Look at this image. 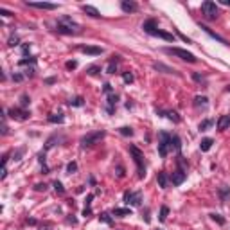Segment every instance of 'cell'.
Segmentation results:
<instances>
[{
  "label": "cell",
  "mask_w": 230,
  "mask_h": 230,
  "mask_svg": "<svg viewBox=\"0 0 230 230\" xmlns=\"http://www.w3.org/2000/svg\"><path fill=\"white\" fill-rule=\"evenodd\" d=\"M142 29L148 32V34L151 36H157V38H162V40H165V42H174V36L171 34V32H165V31H160V29H157V25H155V22L149 20L146 22L142 25Z\"/></svg>",
  "instance_id": "6da1fadb"
},
{
  "label": "cell",
  "mask_w": 230,
  "mask_h": 230,
  "mask_svg": "<svg viewBox=\"0 0 230 230\" xmlns=\"http://www.w3.org/2000/svg\"><path fill=\"white\" fill-rule=\"evenodd\" d=\"M167 54H172V56H178L180 59H183V61H189V63H196V56H194L192 52H189L185 49H180V47H167L164 49Z\"/></svg>",
  "instance_id": "7a4b0ae2"
},
{
  "label": "cell",
  "mask_w": 230,
  "mask_h": 230,
  "mask_svg": "<svg viewBox=\"0 0 230 230\" xmlns=\"http://www.w3.org/2000/svg\"><path fill=\"white\" fill-rule=\"evenodd\" d=\"M104 131L101 129V131H93V133H88V135H85L83 138H81V146L83 148H86V146H92V144H95V142H99V140H102L104 138Z\"/></svg>",
  "instance_id": "3957f363"
},
{
  "label": "cell",
  "mask_w": 230,
  "mask_h": 230,
  "mask_svg": "<svg viewBox=\"0 0 230 230\" xmlns=\"http://www.w3.org/2000/svg\"><path fill=\"white\" fill-rule=\"evenodd\" d=\"M129 151H131V155H133V160H135L137 164V169H138V178H142L144 176V158H142V153H140V149L138 148H135V146H131L129 148Z\"/></svg>",
  "instance_id": "277c9868"
},
{
  "label": "cell",
  "mask_w": 230,
  "mask_h": 230,
  "mask_svg": "<svg viewBox=\"0 0 230 230\" xmlns=\"http://www.w3.org/2000/svg\"><path fill=\"white\" fill-rule=\"evenodd\" d=\"M201 11H203L205 16L210 18V20H216V18H218V14H219L216 4H214V2H210V0H207V2H203V4H201Z\"/></svg>",
  "instance_id": "5b68a950"
},
{
  "label": "cell",
  "mask_w": 230,
  "mask_h": 230,
  "mask_svg": "<svg viewBox=\"0 0 230 230\" xmlns=\"http://www.w3.org/2000/svg\"><path fill=\"white\" fill-rule=\"evenodd\" d=\"M171 144V137L167 135V133H160V144H158V153H160V157H167V153H169V146Z\"/></svg>",
  "instance_id": "8992f818"
},
{
  "label": "cell",
  "mask_w": 230,
  "mask_h": 230,
  "mask_svg": "<svg viewBox=\"0 0 230 230\" xmlns=\"http://www.w3.org/2000/svg\"><path fill=\"white\" fill-rule=\"evenodd\" d=\"M124 201L126 203H129V205H140V201H142V194L140 192H129V191H126L124 192Z\"/></svg>",
  "instance_id": "52a82bcc"
},
{
  "label": "cell",
  "mask_w": 230,
  "mask_h": 230,
  "mask_svg": "<svg viewBox=\"0 0 230 230\" xmlns=\"http://www.w3.org/2000/svg\"><path fill=\"white\" fill-rule=\"evenodd\" d=\"M9 115H11L13 119H16V121H25V119H29V112H25L23 108H11V110H9Z\"/></svg>",
  "instance_id": "ba28073f"
},
{
  "label": "cell",
  "mask_w": 230,
  "mask_h": 230,
  "mask_svg": "<svg viewBox=\"0 0 230 230\" xmlns=\"http://www.w3.org/2000/svg\"><path fill=\"white\" fill-rule=\"evenodd\" d=\"M29 7H36V9H49V11H52V9H56V4H50V2H27Z\"/></svg>",
  "instance_id": "9c48e42d"
},
{
  "label": "cell",
  "mask_w": 230,
  "mask_h": 230,
  "mask_svg": "<svg viewBox=\"0 0 230 230\" xmlns=\"http://www.w3.org/2000/svg\"><path fill=\"white\" fill-rule=\"evenodd\" d=\"M121 7H122L124 13H137V11H138V6H137L135 2H131V0H122Z\"/></svg>",
  "instance_id": "30bf717a"
},
{
  "label": "cell",
  "mask_w": 230,
  "mask_h": 230,
  "mask_svg": "<svg viewBox=\"0 0 230 230\" xmlns=\"http://www.w3.org/2000/svg\"><path fill=\"white\" fill-rule=\"evenodd\" d=\"M79 50L83 54H90V56H99L101 52H102L101 47H90V45H83V47H79Z\"/></svg>",
  "instance_id": "8fae6325"
},
{
  "label": "cell",
  "mask_w": 230,
  "mask_h": 230,
  "mask_svg": "<svg viewBox=\"0 0 230 230\" xmlns=\"http://www.w3.org/2000/svg\"><path fill=\"white\" fill-rule=\"evenodd\" d=\"M171 182H172V185H182V183L185 182V172L183 171H174L172 172V176H171Z\"/></svg>",
  "instance_id": "7c38bea8"
},
{
  "label": "cell",
  "mask_w": 230,
  "mask_h": 230,
  "mask_svg": "<svg viewBox=\"0 0 230 230\" xmlns=\"http://www.w3.org/2000/svg\"><path fill=\"white\" fill-rule=\"evenodd\" d=\"M230 126V115H221L219 119H218V129H227Z\"/></svg>",
  "instance_id": "4fadbf2b"
},
{
  "label": "cell",
  "mask_w": 230,
  "mask_h": 230,
  "mask_svg": "<svg viewBox=\"0 0 230 230\" xmlns=\"http://www.w3.org/2000/svg\"><path fill=\"white\" fill-rule=\"evenodd\" d=\"M207 97H203V95H198V97H194V106L196 108H207Z\"/></svg>",
  "instance_id": "5bb4252c"
},
{
  "label": "cell",
  "mask_w": 230,
  "mask_h": 230,
  "mask_svg": "<svg viewBox=\"0 0 230 230\" xmlns=\"http://www.w3.org/2000/svg\"><path fill=\"white\" fill-rule=\"evenodd\" d=\"M83 11H85L86 14H90V16H93V18H99L101 16V13L95 9L93 6H83Z\"/></svg>",
  "instance_id": "9a60e30c"
},
{
  "label": "cell",
  "mask_w": 230,
  "mask_h": 230,
  "mask_svg": "<svg viewBox=\"0 0 230 230\" xmlns=\"http://www.w3.org/2000/svg\"><path fill=\"white\" fill-rule=\"evenodd\" d=\"M201 29H203V31H205V32H207L208 36H212L214 40H218V42H219V43H223V45H227V40H225V38H221V36L214 34V32H212V31H210V29H208V27H205V25H201Z\"/></svg>",
  "instance_id": "2e32d148"
},
{
  "label": "cell",
  "mask_w": 230,
  "mask_h": 230,
  "mask_svg": "<svg viewBox=\"0 0 230 230\" xmlns=\"http://www.w3.org/2000/svg\"><path fill=\"white\" fill-rule=\"evenodd\" d=\"M167 183H169L167 174H165V172H158V185L162 187V189H165V187H167Z\"/></svg>",
  "instance_id": "e0dca14e"
},
{
  "label": "cell",
  "mask_w": 230,
  "mask_h": 230,
  "mask_svg": "<svg viewBox=\"0 0 230 230\" xmlns=\"http://www.w3.org/2000/svg\"><path fill=\"white\" fill-rule=\"evenodd\" d=\"M212 144H214V140H212V138H203V140H201V144H200L201 151H208L210 148H212Z\"/></svg>",
  "instance_id": "ac0fdd59"
},
{
  "label": "cell",
  "mask_w": 230,
  "mask_h": 230,
  "mask_svg": "<svg viewBox=\"0 0 230 230\" xmlns=\"http://www.w3.org/2000/svg\"><path fill=\"white\" fill-rule=\"evenodd\" d=\"M113 216H121V218H124V216H131V210H129V208H115Z\"/></svg>",
  "instance_id": "d6986e66"
},
{
  "label": "cell",
  "mask_w": 230,
  "mask_h": 230,
  "mask_svg": "<svg viewBox=\"0 0 230 230\" xmlns=\"http://www.w3.org/2000/svg\"><path fill=\"white\" fill-rule=\"evenodd\" d=\"M167 216H169V208L164 205V207L160 208V216H158V219H160V221H165V219H167Z\"/></svg>",
  "instance_id": "ffe728a7"
},
{
  "label": "cell",
  "mask_w": 230,
  "mask_h": 230,
  "mask_svg": "<svg viewBox=\"0 0 230 230\" xmlns=\"http://www.w3.org/2000/svg\"><path fill=\"white\" fill-rule=\"evenodd\" d=\"M169 146H171V149H176V151H178L180 149V138L176 135L171 137V144H169Z\"/></svg>",
  "instance_id": "44dd1931"
},
{
  "label": "cell",
  "mask_w": 230,
  "mask_h": 230,
  "mask_svg": "<svg viewBox=\"0 0 230 230\" xmlns=\"http://www.w3.org/2000/svg\"><path fill=\"white\" fill-rule=\"evenodd\" d=\"M153 67H155L157 70H164V72H167V74H172V72H174L172 68H169V67H165V65H162V63H155Z\"/></svg>",
  "instance_id": "7402d4cb"
},
{
  "label": "cell",
  "mask_w": 230,
  "mask_h": 230,
  "mask_svg": "<svg viewBox=\"0 0 230 230\" xmlns=\"http://www.w3.org/2000/svg\"><path fill=\"white\" fill-rule=\"evenodd\" d=\"M212 124H214V122L210 121V119H207V121L200 122V126H198V128H200L201 131H205V129H208V128H210V126H212Z\"/></svg>",
  "instance_id": "603a6c76"
},
{
  "label": "cell",
  "mask_w": 230,
  "mask_h": 230,
  "mask_svg": "<svg viewBox=\"0 0 230 230\" xmlns=\"http://www.w3.org/2000/svg\"><path fill=\"white\" fill-rule=\"evenodd\" d=\"M49 121H50V122H59V124H61V122L65 121V117H63L61 113H58V115H50Z\"/></svg>",
  "instance_id": "cb8c5ba5"
},
{
  "label": "cell",
  "mask_w": 230,
  "mask_h": 230,
  "mask_svg": "<svg viewBox=\"0 0 230 230\" xmlns=\"http://www.w3.org/2000/svg\"><path fill=\"white\" fill-rule=\"evenodd\" d=\"M119 131H121V135H124V137H131V135H133V129H131V128H128V126L121 128Z\"/></svg>",
  "instance_id": "d4e9b609"
},
{
  "label": "cell",
  "mask_w": 230,
  "mask_h": 230,
  "mask_svg": "<svg viewBox=\"0 0 230 230\" xmlns=\"http://www.w3.org/2000/svg\"><path fill=\"white\" fill-rule=\"evenodd\" d=\"M78 171V164H76V162H70V164L67 165V172H68V174H72V172H76Z\"/></svg>",
  "instance_id": "484cf974"
},
{
  "label": "cell",
  "mask_w": 230,
  "mask_h": 230,
  "mask_svg": "<svg viewBox=\"0 0 230 230\" xmlns=\"http://www.w3.org/2000/svg\"><path fill=\"white\" fill-rule=\"evenodd\" d=\"M122 79H124V83H133V74H131V72H124V74H122Z\"/></svg>",
  "instance_id": "4316f807"
},
{
  "label": "cell",
  "mask_w": 230,
  "mask_h": 230,
  "mask_svg": "<svg viewBox=\"0 0 230 230\" xmlns=\"http://www.w3.org/2000/svg\"><path fill=\"white\" fill-rule=\"evenodd\" d=\"M117 102V95H110L108 97V110L112 112V108H113V104Z\"/></svg>",
  "instance_id": "83f0119b"
},
{
  "label": "cell",
  "mask_w": 230,
  "mask_h": 230,
  "mask_svg": "<svg viewBox=\"0 0 230 230\" xmlns=\"http://www.w3.org/2000/svg\"><path fill=\"white\" fill-rule=\"evenodd\" d=\"M99 219H101V221H104V223H108V225H112V218H110V214H108V212H102Z\"/></svg>",
  "instance_id": "f1b7e54d"
},
{
  "label": "cell",
  "mask_w": 230,
  "mask_h": 230,
  "mask_svg": "<svg viewBox=\"0 0 230 230\" xmlns=\"http://www.w3.org/2000/svg\"><path fill=\"white\" fill-rule=\"evenodd\" d=\"M115 68H117V61H115V59H113V61H112V63L108 65V68H106V72H108V74H115Z\"/></svg>",
  "instance_id": "f546056e"
},
{
  "label": "cell",
  "mask_w": 230,
  "mask_h": 230,
  "mask_svg": "<svg viewBox=\"0 0 230 230\" xmlns=\"http://www.w3.org/2000/svg\"><path fill=\"white\" fill-rule=\"evenodd\" d=\"M167 117H169L171 121H174V122H180V117H178L176 112H167Z\"/></svg>",
  "instance_id": "4dcf8cb0"
},
{
  "label": "cell",
  "mask_w": 230,
  "mask_h": 230,
  "mask_svg": "<svg viewBox=\"0 0 230 230\" xmlns=\"http://www.w3.org/2000/svg\"><path fill=\"white\" fill-rule=\"evenodd\" d=\"M70 106H83V97H76L74 101H70Z\"/></svg>",
  "instance_id": "1f68e13d"
},
{
  "label": "cell",
  "mask_w": 230,
  "mask_h": 230,
  "mask_svg": "<svg viewBox=\"0 0 230 230\" xmlns=\"http://www.w3.org/2000/svg\"><path fill=\"white\" fill-rule=\"evenodd\" d=\"M54 189H56V192H59V194H63V192H65L63 185H61L59 182H54Z\"/></svg>",
  "instance_id": "d6a6232c"
},
{
  "label": "cell",
  "mask_w": 230,
  "mask_h": 230,
  "mask_svg": "<svg viewBox=\"0 0 230 230\" xmlns=\"http://www.w3.org/2000/svg\"><path fill=\"white\" fill-rule=\"evenodd\" d=\"M219 194H221L223 200H227V196H230V189H227V187H225V189H221V191H219Z\"/></svg>",
  "instance_id": "836d02e7"
},
{
  "label": "cell",
  "mask_w": 230,
  "mask_h": 230,
  "mask_svg": "<svg viewBox=\"0 0 230 230\" xmlns=\"http://www.w3.org/2000/svg\"><path fill=\"white\" fill-rule=\"evenodd\" d=\"M212 219H214V221H218L219 225H223V223H225V219H223L219 214H212Z\"/></svg>",
  "instance_id": "e575fe53"
},
{
  "label": "cell",
  "mask_w": 230,
  "mask_h": 230,
  "mask_svg": "<svg viewBox=\"0 0 230 230\" xmlns=\"http://www.w3.org/2000/svg\"><path fill=\"white\" fill-rule=\"evenodd\" d=\"M34 61H36L34 58H29V59H20L18 65H27V63H34Z\"/></svg>",
  "instance_id": "d590c367"
},
{
  "label": "cell",
  "mask_w": 230,
  "mask_h": 230,
  "mask_svg": "<svg viewBox=\"0 0 230 230\" xmlns=\"http://www.w3.org/2000/svg\"><path fill=\"white\" fill-rule=\"evenodd\" d=\"M29 102H31V101H29L27 95H22V108H25V106L29 104Z\"/></svg>",
  "instance_id": "8d00e7d4"
},
{
  "label": "cell",
  "mask_w": 230,
  "mask_h": 230,
  "mask_svg": "<svg viewBox=\"0 0 230 230\" xmlns=\"http://www.w3.org/2000/svg\"><path fill=\"white\" fill-rule=\"evenodd\" d=\"M9 45H11V47L18 45V38H16V36H11V38H9Z\"/></svg>",
  "instance_id": "74e56055"
},
{
  "label": "cell",
  "mask_w": 230,
  "mask_h": 230,
  "mask_svg": "<svg viewBox=\"0 0 230 230\" xmlns=\"http://www.w3.org/2000/svg\"><path fill=\"white\" fill-rule=\"evenodd\" d=\"M97 72H99V67H90V68H88V74H90V76H95Z\"/></svg>",
  "instance_id": "f35d334b"
},
{
  "label": "cell",
  "mask_w": 230,
  "mask_h": 230,
  "mask_svg": "<svg viewBox=\"0 0 230 230\" xmlns=\"http://www.w3.org/2000/svg\"><path fill=\"white\" fill-rule=\"evenodd\" d=\"M115 172H117V176H119V178H122V176H124V169H122L121 165H119V167L115 169Z\"/></svg>",
  "instance_id": "ab89813d"
},
{
  "label": "cell",
  "mask_w": 230,
  "mask_h": 230,
  "mask_svg": "<svg viewBox=\"0 0 230 230\" xmlns=\"http://www.w3.org/2000/svg\"><path fill=\"white\" fill-rule=\"evenodd\" d=\"M0 14H2V16H13V13L7 11V9H0Z\"/></svg>",
  "instance_id": "60d3db41"
},
{
  "label": "cell",
  "mask_w": 230,
  "mask_h": 230,
  "mask_svg": "<svg viewBox=\"0 0 230 230\" xmlns=\"http://www.w3.org/2000/svg\"><path fill=\"white\" fill-rule=\"evenodd\" d=\"M76 67H78L76 61H68V63H67V68H76Z\"/></svg>",
  "instance_id": "b9f144b4"
},
{
  "label": "cell",
  "mask_w": 230,
  "mask_h": 230,
  "mask_svg": "<svg viewBox=\"0 0 230 230\" xmlns=\"http://www.w3.org/2000/svg\"><path fill=\"white\" fill-rule=\"evenodd\" d=\"M45 183H38V185H36V191H45Z\"/></svg>",
  "instance_id": "7bdbcfd3"
},
{
  "label": "cell",
  "mask_w": 230,
  "mask_h": 230,
  "mask_svg": "<svg viewBox=\"0 0 230 230\" xmlns=\"http://www.w3.org/2000/svg\"><path fill=\"white\" fill-rule=\"evenodd\" d=\"M22 52H23V54H27V52H29V45H22Z\"/></svg>",
  "instance_id": "ee69618b"
},
{
  "label": "cell",
  "mask_w": 230,
  "mask_h": 230,
  "mask_svg": "<svg viewBox=\"0 0 230 230\" xmlns=\"http://www.w3.org/2000/svg\"><path fill=\"white\" fill-rule=\"evenodd\" d=\"M13 79H14V81H22V79H23V78H22L20 74H16V76H13Z\"/></svg>",
  "instance_id": "f6af8a7d"
},
{
  "label": "cell",
  "mask_w": 230,
  "mask_h": 230,
  "mask_svg": "<svg viewBox=\"0 0 230 230\" xmlns=\"http://www.w3.org/2000/svg\"><path fill=\"white\" fill-rule=\"evenodd\" d=\"M7 176V169H6V165H4V169H2V178H6Z\"/></svg>",
  "instance_id": "bcb514c9"
},
{
  "label": "cell",
  "mask_w": 230,
  "mask_h": 230,
  "mask_svg": "<svg viewBox=\"0 0 230 230\" xmlns=\"http://www.w3.org/2000/svg\"><path fill=\"white\" fill-rule=\"evenodd\" d=\"M104 92H112V85H104Z\"/></svg>",
  "instance_id": "7dc6e473"
},
{
  "label": "cell",
  "mask_w": 230,
  "mask_h": 230,
  "mask_svg": "<svg viewBox=\"0 0 230 230\" xmlns=\"http://www.w3.org/2000/svg\"><path fill=\"white\" fill-rule=\"evenodd\" d=\"M221 4H225V6L230 7V0H221Z\"/></svg>",
  "instance_id": "c3c4849f"
},
{
  "label": "cell",
  "mask_w": 230,
  "mask_h": 230,
  "mask_svg": "<svg viewBox=\"0 0 230 230\" xmlns=\"http://www.w3.org/2000/svg\"><path fill=\"white\" fill-rule=\"evenodd\" d=\"M227 92H228V93H230V85H228V86H227Z\"/></svg>",
  "instance_id": "681fc988"
}]
</instances>
